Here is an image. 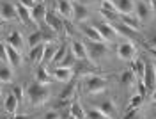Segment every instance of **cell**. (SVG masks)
<instances>
[{"mask_svg": "<svg viewBox=\"0 0 156 119\" xmlns=\"http://www.w3.org/2000/svg\"><path fill=\"white\" fill-rule=\"evenodd\" d=\"M50 99V91L46 89V85L39 84V82H34L30 84L29 87V101L34 105V107H41L44 105Z\"/></svg>", "mask_w": 156, "mask_h": 119, "instance_id": "1", "label": "cell"}, {"mask_svg": "<svg viewBox=\"0 0 156 119\" xmlns=\"http://www.w3.org/2000/svg\"><path fill=\"white\" fill-rule=\"evenodd\" d=\"M107 85H108V82L103 77H89V78H85V91L90 92V94L103 92V91L107 89Z\"/></svg>", "mask_w": 156, "mask_h": 119, "instance_id": "2", "label": "cell"}, {"mask_svg": "<svg viewBox=\"0 0 156 119\" xmlns=\"http://www.w3.org/2000/svg\"><path fill=\"white\" fill-rule=\"evenodd\" d=\"M135 16L140 23H146L151 20L153 16V9H151V4H147L144 0H135Z\"/></svg>", "mask_w": 156, "mask_h": 119, "instance_id": "3", "label": "cell"}, {"mask_svg": "<svg viewBox=\"0 0 156 119\" xmlns=\"http://www.w3.org/2000/svg\"><path fill=\"white\" fill-rule=\"evenodd\" d=\"M114 5H115V11L122 16H129L135 13V0H112Z\"/></svg>", "mask_w": 156, "mask_h": 119, "instance_id": "4", "label": "cell"}, {"mask_svg": "<svg viewBox=\"0 0 156 119\" xmlns=\"http://www.w3.org/2000/svg\"><path fill=\"white\" fill-rule=\"evenodd\" d=\"M80 30L83 32V36H85L87 39H90V43H105L103 38H101V34H99V30H98V27H94V25L82 23V25H80Z\"/></svg>", "mask_w": 156, "mask_h": 119, "instance_id": "5", "label": "cell"}, {"mask_svg": "<svg viewBox=\"0 0 156 119\" xmlns=\"http://www.w3.org/2000/svg\"><path fill=\"white\" fill-rule=\"evenodd\" d=\"M0 18L4 20H16L18 18V11H16V4L11 2H2L0 4Z\"/></svg>", "mask_w": 156, "mask_h": 119, "instance_id": "6", "label": "cell"}, {"mask_svg": "<svg viewBox=\"0 0 156 119\" xmlns=\"http://www.w3.org/2000/svg\"><path fill=\"white\" fill-rule=\"evenodd\" d=\"M71 53L75 55L76 60H87L89 59V53H87V46L82 43V41H71Z\"/></svg>", "mask_w": 156, "mask_h": 119, "instance_id": "7", "label": "cell"}, {"mask_svg": "<svg viewBox=\"0 0 156 119\" xmlns=\"http://www.w3.org/2000/svg\"><path fill=\"white\" fill-rule=\"evenodd\" d=\"M135 53H136V48H135V45H131V43H121L117 46V55L122 60H131L135 57Z\"/></svg>", "mask_w": 156, "mask_h": 119, "instance_id": "8", "label": "cell"}, {"mask_svg": "<svg viewBox=\"0 0 156 119\" xmlns=\"http://www.w3.org/2000/svg\"><path fill=\"white\" fill-rule=\"evenodd\" d=\"M98 30H99L103 41H107V43H112V41L117 39V30L114 29L110 23H101V25H98Z\"/></svg>", "mask_w": 156, "mask_h": 119, "instance_id": "9", "label": "cell"}, {"mask_svg": "<svg viewBox=\"0 0 156 119\" xmlns=\"http://www.w3.org/2000/svg\"><path fill=\"white\" fill-rule=\"evenodd\" d=\"M5 50H7V62H9L11 68L14 70V68L21 66V52L12 48L11 45H5Z\"/></svg>", "mask_w": 156, "mask_h": 119, "instance_id": "10", "label": "cell"}, {"mask_svg": "<svg viewBox=\"0 0 156 119\" xmlns=\"http://www.w3.org/2000/svg\"><path fill=\"white\" fill-rule=\"evenodd\" d=\"M53 78L57 80V82H62V84H68L69 80L73 78V70L71 68H62V66H57L55 70H53Z\"/></svg>", "mask_w": 156, "mask_h": 119, "instance_id": "11", "label": "cell"}, {"mask_svg": "<svg viewBox=\"0 0 156 119\" xmlns=\"http://www.w3.org/2000/svg\"><path fill=\"white\" fill-rule=\"evenodd\" d=\"M73 7H75V4L71 2V0H58L57 2V11L58 14L62 16V18H73Z\"/></svg>", "mask_w": 156, "mask_h": 119, "instance_id": "12", "label": "cell"}, {"mask_svg": "<svg viewBox=\"0 0 156 119\" xmlns=\"http://www.w3.org/2000/svg\"><path fill=\"white\" fill-rule=\"evenodd\" d=\"M108 50H107V46L103 45V43H92L90 46L87 48V53H89V57L92 60H99L105 53H107Z\"/></svg>", "mask_w": 156, "mask_h": 119, "instance_id": "13", "label": "cell"}, {"mask_svg": "<svg viewBox=\"0 0 156 119\" xmlns=\"http://www.w3.org/2000/svg\"><path fill=\"white\" fill-rule=\"evenodd\" d=\"M44 21L48 23V27L53 30V32H60V30H64V21H62V18H58L57 14H53V13H46Z\"/></svg>", "mask_w": 156, "mask_h": 119, "instance_id": "14", "label": "cell"}, {"mask_svg": "<svg viewBox=\"0 0 156 119\" xmlns=\"http://www.w3.org/2000/svg\"><path fill=\"white\" fill-rule=\"evenodd\" d=\"M98 109H99V112H101L107 119H114V117H115L117 110H115V105H114V101H112V99H105V101H101Z\"/></svg>", "mask_w": 156, "mask_h": 119, "instance_id": "15", "label": "cell"}, {"mask_svg": "<svg viewBox=\"0 0 156 119\" xmlns=\"http://www.w3.org/2000/svg\"><path fill=\"white\" fill-rule=\"evenodd\" d=\"M12 78H14V70L9 64L0 62V84H11Z\"/></svg>", "mask_w": 156, "mask_h": 119, "instance_id": "16", "label": "cell"}, {"mask_svg": "<svg viewBox=\"0 0 156 119\" xmlns=\"http://www.w3.org/2000/svg\"><path fill=\"white\" fill-rule=\"evenodd\" d=\"M58 50V45L55 43H48L44 45V55H43V64H53V59H55V53Z\"/></svg>", "mask_w": 156, "mask_h": 119, "instance_id": "17", "label": "cell"}, {"mask_svg": "<svg viewBox=\"0 0 156 119\" xmlns=\"http://www.w3.org/2000/svg\"><path fill=\"white\" fill-rule=\"evenodd\" d=\"M18 105H20V101L16 99V96H14L12 92H9V94L4 98V107H5V110H7V114H11V116H14V114H16Z\"/></svg>", "mask_w": 156, "mask_h": 119, "instance_id": "18", "label": "cell"}, {"mask_svg": "<svg viewBox=\"0 0 156 119\" xmlns=\"http://www.w3.org/2000/svg\"><path fill=\"white\" fill-rule=\"evenodd\" d=\"M144 85H146L147 89H154L156 85V75H154V70H153V66H147L146 64V73H144Z\"/></svg>", "mask_w": 156, "mask_h": 119, "instance_id": "19", "label": "cell"}, {"mask_svg": "<svg viewBox=\"0 0 156 119\" xmlns=\"http://www.w3.org/2000/svg\"><path fill=\"white\" fill-rule=\"evenodd\" d=\"M87 16H89V11H87V7H85V5L76 4V5L73 7V18H75V21H78L80 25L87 20Z\"/></svg>", "mask_w": 156, "mask_h": 119, "instance_id": "20", "label": "cell"}, {"mask_svg": "<svg viewBox=\"0 0 156 119\" xmlns=\"http://www.w3.org/2000/svg\"><path fill=\"white\" fill-rule=\"evenodd\" d=\"M36 82L43 84V85H48L50 82H51V77L48 75V70H46L44 64H39L37 71H36Z\"/></svg>", "mask_w": 156, "mask_h": 119, "instance_id": "21", "label": "cell"}, {"mask_svg": "<svg viewBox=\"0 0 156 119\" xmlns=\"http://www.w3.org/2000/svg\"><path fill=\"white\" fill-rule=\"evenodd\" d=\"M43 55H44V45L43 43L34 46V48H30V60L34 64H43Z\"/></svg>", "mask_w": 156, "mask_h": 119, "instance_id": "22", "label": "cell"}, {"mask_svg": "<svg viewBox=\"0 0 156 119\" xmlns=\"http://www.w3.org/2000/svg\"><path fill=\"white\" fill-rule=\"evenodd\" d=\"M46 18V7H44V4H41L37 2V5L32 9V21H36V23H41V21Z\"/></svg>", "mask_w": 156, "mask_h": 119, "instance_id": "23", "label": "cell"}, {"mask_svg": "<svg viewBox=\"0 0 156 119\" xmlns=\"http://www.w3.org/2000/svg\"><path fill=\"white\" fill-rule=\"evenodd\" d=\"M7 45H11L12 48H16L21 52V48H23V38H21V34L20 32H11L9 34V38H7Z\"/></svg>", "mask_w": 156, "mask_h": 119, "instance_id": "24", "label": "cell"}, {"mask_svg": "<svg viewBox=\"0 0 156 119\" xmlns=\"http://www.w3.org/2000/svg\"><path fill=\"white\" fill-rule=\"evenodd\" d=\"M121 21H122V25H126L128 29H131L133 32H138V29H140V21L136 18H133V14H129V16H122L121 14Z\"/></svg>", "mask_w": 156, "mask_h": 119, "instance_id": "25", "label": "cell"}, {"mask_svg": "<svg viewBox=\"0 0 156 119\" xmlns=\"http://www.w3.org/2000/svg\"><path fill=\"white\" fill-rule=\"evenodd\" d=\"M16 11H18V18L21 21H25V23H30V21H32V11L27 9L25 5L16 4Z\"/></svg>", "mask_w": 156, "mask_h": 119, "instance_id": "26", "label": "cell"}, {"mask_svg": "<svg viewBox=\"0 0 156 119\" xmlns=\"http://www.w3.org/2000/svg\"><path fill=\"white\" fill-rule=\"evenodd\" d=\"M43 43V32L41 30H36V32H30L29 39H27V45H29L30 48H34V46H37Z\"/></svg>", "mask_w": 156, "mask_h": 119, "instance_id": "27", "label": "cell"}, {"mask_svg": "<svg viewBox=\"0 0 156 119\" xmlns=\"http://www.w3.org/2000/svg\"><path fill=\"white\" fill-rule=\"evenodd\" d=\"M71 116H73V117H76V119H83V117H85V110L82 109V103L76 101V99L71 103Z\"/></svg>", "mask_w": 156, "mask_h": 119, "instance_id": "28", "label": "cell"}, {"mask_svg": "<svg viewBox=\"0 0 156 119\" xmlns=\"http://www.w3.org/2000/svg\"><path fill=\"white\" fill-rule=\"evenodd\" d=\"M133 73H135V78L142 80L144 78V73H146V62L144 60H135V64H133Z\"/></svg>", "mask_w": 156, "mask_h": 119, "instance_id": "29", "label": "cell"}, {"mask_svg": "<svg viewBox=\"0 0 156 119\" xmlns=\"http://www.w3.org/2000/svg\"><path fill=\"white\" fill-rule=\"evenodd\" d=\"M69 52H68V46L66 45H58V50H57V53H55V59H53V64H60V60L64 59L66 55H68Z\"/></svg>", "mask_w": 156, "mask_h": 119, "instance_id": "30", "label": "cell"}, {"mask_svg": "<svg viewBox=\"0 0 156 119\" xmlns=\"http://www.w3.org/2000/svg\"><path fill=\"white\" fill-rule=\"evenodd\" d=\"M75 62H76V59H75V55H73V53L69 52L68 55H66L64 59L60 60V64H58V66H62V68H73V66H75Z\"/></svg>", "mask_w": 156, "mask_h": 119, "instance_id": "31", "label": "cell"}, {"mask_svg": "<svg viewBox=\"0 0 156 119\" xmlns=\"http://www.w3.org/2000/svg\"><path fill=\"white\" fill-rule=\"evenodd\" d=\"M131 82H135V73L133 71H124L121 75V84L122 85H129Z\"/></svg>", "mask_w": 156, "mask_h": 119, "instance_id": "32", "label": "cell"}, {"mask_svg": "<svg viewBox=\"0 0 156 119\" xmlns=\"http://www.w3.org/2000/svg\"><path fill=\"white\" fill-rule=\"evenodd\" d=\"M83 119H107V117L99 112V109H90V110H85V117Z\"/></svg>", "mask_w": 156, "mask_h": 119, "instance_id": "33", "label": "cell"}, {"mask_svg": "<svg viewBox=\"0 0 156 119\" xmlns=\"http://www.w3.org/2000/svg\"><path fill=\"white\" fill-rule=\"evenodd\" d=\"M142 99H144V96H142V94H135V96H131V99H129V105H128V110L138 109V107H140V103H142Z\"/></svg>", "mask_w": 156, "mask_h": 119, "instance_id": "34", "label": "cell"}, {"mask_svg": "<svg viewBox=\"0 0 156 119\" xmlns=\"http://www.w3.org/2000/svg\"><path fill=\"white\" fill-rule=\"evenodd\" d=\"M0 62L9 64V62H7V50H5V45H4V43H0Z\"/></svg>", "mask_w": 156, "mask_h": 119, "instance_id": "35", "label": "cell"}, {"mask_svg": "<svg viewBox=\"0 0 156 119\" xmlns=\"http://www.w3.org/2000/svg\"><path fill=\"white\" fill-rule=\"evenodd\" d=\"M11 92H12V94L16 96V99H18V101H21V99H23V89H21L20 85H14V87H12V91H11Z\"/></svg>", "mask_w": 156, "mask_h": 119, "instance_id": "36", "label": "cell"}, {"mask_svg": "<svg viewBox=\"0 0 156 119\" xmlns=\"http://www.w3.org/2000/svg\"><path fill=\"white\" fill-rule=\"evenodd\" d=\"M18 4H21V5H25V7H27V9H34V7H36V5H37V2H36V0H20Z\"/></svg>", "mask_w": 156, "mask_h": 119, "instance_id": "37", "label": "cell"}, {"mask_svg": "<svg viewBox=\"0 0 156 119\" xmlns=\"http://www.w3.org/2000/svg\"><path fill=\"white\" fill-rule=\"evenodd\" d=\"M43 119H58V112L57 110H50V112L44 114V117Z\"/></svg>", "mask_w": 156, "mask_h": 119, "instance_id": "38", "label": "cell"}, {"mask_svg": "<svg viewBox=\"0 0 156 119\" xmlns=\"http://www.w3.org/2000/svg\"><path fill=\"white\" fill-rule=\"evenodd\" d=\"M71 94H73V87H69V89L62 91V92H60V99H68Z\"/></svg>", "mask_w": 156, "mask_h": 119, "instance_id": "39", "label": "cell"}, {"mask_svg": "<svg viewBox=\"0 0 156 119\" xmlns=\"http://www.w3.org/2000/svg\"><path fill=\"white\" fill-rule=\"evenodd\" d=\"M151 48H153V50H156V36L153 38V41H151Z\"/></svg>", "mask_w": 156, "mask_h": 119, "instance_id": "40", "label": "cell"}, {"mask_svg": "<svg viewBox=\"0 0 156 119\" xmlns=\"http://www.w3.org/2000/svg\"><path fill=\"white\" fill-rule=\"evenodd\" d=\"M11 119H29V116H12Z\"/></svg>", "mask_w": 156, "mask_h": 119, "instance_id": "41", "label": "cell"}, {"mask_svg": "<svg viewBox=\"0 0 156 119\" xmlns=\"http://www.w3.org/2000/svg\"><path fill=\"white\" fill-rule=\"evenodd\" d=\"M151 99H153V101H154V103H156V89L153 91V94H151Z\"/></svg>", "mask_w": 156, "mask_h": 119, "instance_id": "42", "label": "cell"}, {"mask_svg": "<svg viewBox=\"0 0 156 119\" xmlns=\"http://www.w3.org/2000/svg\"><path fill=\"white\" fill-rule=\"evenodd\" d=\"M153 70H154V75H156V60L153 62Z\"/></svg>", "mask_w": 156, "mask_h": 119, "instance_id": "43", "label": "cell"}, {"mask_svg": "<svg viewBox=\"0 0 156 119\" xmlns=\"http://www.w3.org/2000/svg\"><path fill=\"white\" fill-rule=\"evenodd\" d=\"M68 119H76V117H73V116H69V117Z\"/></svg>", "mask_w": 156, "mask_h": 119, "instance_id": "44", "label": "cell"}, {"mask_svg": "<svg viewBox=\"0 0 156 119\" xmlns=\"http://www.w3.org/2000/svg\"><path fill=\"white\" fill-rule=\"evenodd\" d=\"M0 99H2V89H0Z\"/></svg>", "mask_w": 156, "mask_h": 119, "instance_id": "45", "label": "cell"}, {"mask_svg": "<svg viewBox=\"0 0 156 119\" xmlns=\"http://www.w3.org/2000/svg\"><path fill=\"white\" fill-rule=\"evenodd\" d=\"M151 50H153V48H151ZM153 53H154V55H156V50H153Z\"/></svg>", "mask_w": 156, "mask_h": 119, "instance_id": "46", "label": "cell"}, {"mask_svg": "<svg viewBox=\"0 0 156 119\" xmlns=\"http://www.w3.org/2000/svg\"><path fill=\"white\" fill-rule=\"evenodd\" d=\"M71 2H80V0H71Z\"/></svg>", "mask_w": 156, "mask_h": 119, "instance_id": "47", "label": "cell"}, {"mask_svg": "<svg viewBox=\"0 0 156 119\" xmlns=\"http://www.w3.org/2000/svg\"><path fill=\"white\" fill-rule=\"evenodd\" d=\"M154 2H156V0H154Z\"/></svg>", "mask_w": 156, "mask_h": 119, "instance_id": "48", "label": "cell"}]
</instances>
